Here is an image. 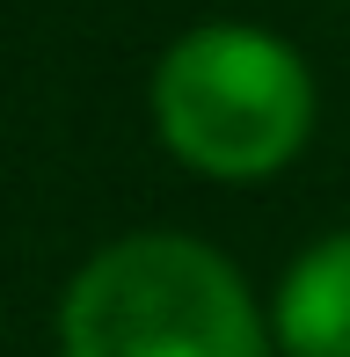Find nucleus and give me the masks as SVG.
Listing matches in <instances>:
<instances>
[{
  "label": "nucleus",
  "instance_id": "obj_1",
  "mask_svg": "<svg viewBox=\"0 0 350 357\" xmlns=\"http://www.w3.org/2000/svg\"><path fill=\"white\" fill-rule=\"evenodd\" d=\"M270 314L190 234H132L88 255L59 299V357H270Z\"/></svg>",
  "mask_w": 350,
  "mask_h": 357
},
{
  "label": "nucleus",
  "instance_id": "obj_2",
  "mask_svg": "<svg viewBox=\"0 0 350 357\" xmlns=\"http://www.w3.org/2000/svg\"><path fill=\"white\" fill-rule=\"evenodd\" d=\"M153 124L175 160L219 183L277 175L307 146L314 80L292 44L248 22L190 29L153 73Z\"/></svg>",
  "mask_w": 350,
  "mask_h": 357
},
{
  "label": "nucleus",
  "instance_id": "obj_3",
  "mask_svg": "<svg viewBox=\"0 0 350 357\" xmlns=\"http://www.w3.org/2000/svg\"><path fill=\"white\" fill-rule=\"evenodd\" d=\"M270 343L284 357H350V234H328L284 270L270 299Z\"/></svg>",
  "mask_w": 350,
  "mask_h": 357
}]
</instances>
